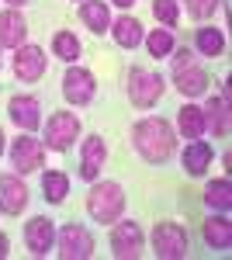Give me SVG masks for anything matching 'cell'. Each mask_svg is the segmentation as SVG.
I'll return each mask as SVG.
<instances>
[{"instance_id":"cell-6","label":"cell","mask_w":232,"mask_h":260,"mask_svg":"<svg viewBox=\"0 0 232 260\" xmlns=\"http://www.w3.org/2000/svg\"><path fill=\"white\" fill-rule=\"evenodd\" d=\"M159 94H163V77H156L149 70H136V73H132V101H136L139 108L156 104Z\"/></svg>"},{"instance_id":"cell-14","label":"cell","mask_w":232,"mask_h":260,"mask_svg":"<svg viewBox=\"0 0 232 260\" xmlns=\"http://www.w3.org/2000/svg\"><path fill=\"white\" fill-rule=\"evenodd\" d=\"M24 240L31 246V253H49L52 250V222L49 219H31L24 229Z\"/></svg>"},{"instance_id":"cell-9","label":"cell","mask_w":232,"mask_h":260,"mask_svg":"<svg viewBox=\"0 0 232 260\" xmlns=\"http://www.w3.org/2000/svg\"><path fill=\"white\" fill-rule=\"evenodd\" d=\"M24 205H28V191H24V184H21L14 174H4V177H0V208L11 212V215H18Z\"/></svg>"},{"instance_id":"cell-11","label":"cell","mask_w":232,"mask_h":260,"mask_svg":"<svg viewBox=\"0 0 232 260\" xmlns=\"http://www.w3.org/2000/svg\"><path fill=\"white\" fill-rule=\"evenodd\" d=\"M11 156H14V170L31 174V170H39V167H42V146L35 139H18Z\"/></svg>"},{"instance_id":"cell-10","label":"cell","mask_w":232,"mask_h":260,"mask_svg":"<svg viewBox=\"0 0 232 260\" xmlns=\"http://www.w3.org/2000/svg\"><path fill=\"white\" fill-rule=\"evenodd\" d=\"M139 246H142V229L136 222H118L115 225V253L118 257H139Z\"/></svg>"},{"instance_id":"cell-7","label":"cell","mask_w":232,"mask_h":260,"mask_svg":"<svg viewBox=\"0 0 232 260\" xmlns=\"http://www.w3.org/2000/svg\"><path fill=\"white\" fill-rule=\"evenodd\" d=\"M177 90L180 94H187V98H197V94H205V87H208V77H205V70H197L191 66V59H177Z\"/></svg>"},{"instance_id":"cell-31","label":"cell","mask_w":232,"mask_h":260,"mask_svg":"<svg viewBox=\"0 0 232 260\" xmlns=\"http://www.w3.org/2000/svg\"><path fill=\"white\" fill-rule=\"evenodd\" d=\"M118 7H128V4H136V0H115Z\"/></svg>"},{"instance_id":"cell-21","label":"cell","mask_w":232,"mask_h":260,"mask_svg":"<svg viewBox=\"0 0 232 260\" xmlns=\"http://www.w3.org/2000/svg\"><path fill=\"white\" fill-rule=\"evenodd\" d=\"M180 132H184L187 139H197V136L205 132V111H201V108H184V111H180Z\"/></svg>"},{"instance_id":"cell-5","label":"cell","mask_w":232,"mask_h":260,"mask_svg":"<svg viewBox=\"0 0 232 260\" xmlns=\"http://www.w3.org/2000/svg\"><path fill=\"white\" fill-rule=\"evenodd\" d=\"M59 253L66 260H87L94 253V243H90V236H87L80 225H66V229L59 233Z\"/></svg>"},{"instance_id":"cell-13","label":"cell","mask_w":232,"mask_h":260,"mask_svg":"<svg viewBox=\"0 0 232 260\" xmlns=\"http://www.w3.org/2000/svg\"><path fill=\"white\" fill-rule=\"evenodd\" d=\"M104 156H108V146H104V139H87L83 142V163H80V177L94 180L97 170H101V163H104Z\"/></svg>"},{"instance_id":"cell-32","label":"cell","mask_w":232,"mask_h":260,"mask_svg":"<svg viewBox=\"0 0 232 260\" xmlns=\"http://www.w3.org/2000/svg\"><path fill=\"white\" fill-rule=\"evenodd\" d=\"M0 149H4V132H0Z\"/></svg>"},{"instance_id":"cell-29","label":"cell","mask_w":232,"mask_h":260,"mask_svg":"<svg viewBox=\"0 0 232 260\" xmlns=\"http://www.w3.org/2000/svg\"><path fill=\"white\" fill-rule=\"evenodd\" d=\"M187 7H191V14H197V18H208L215 11V0H187Z\"/></svg>"},{"instance_id":"cell-22","label":"cell","mask_w":232,"mask_h":260,"mask_svg":"<svg viewBox=\"0 0 232 260\" xmlns=\"http://www.w3.org/2000/svg\"><path fill=\"white\" fill-rule=\"evenodd\" d=\"M80 14H83V21H87L94 31H108V7H104V4L87 0V4L80 7Z\"/></svg>"},{"instance_id":"cell-19","label":"cell","mask_w":232,"mask_h":260,"mask_svg":"<svg viewBox=\"0 0 232 260\" xmlns=\"http://www.w3.org/2000/svg\"><path fill=\"white\" fill-rule=\"evenodd\" d=\"M115 39L118 45H125V49H136L139 39H142V24L136 18H118L115 21Z\"/></svg>"},{"instance_id":"cell-27","label":"cell","mask_w":232,"mask_h":260,"mask_svg":"<svg viewBox=\"0 0 232 260\" xmlns=\"http://www.w3.org/2000/svg\"><path fill=\"white\" fill-rule=\"evenodd\" d=\"M170 49H174V35H170V31H163V28H159V31L149 35V52H153V56L163 59V56H170Z\"/></svg>"},{"instance_id":"cell-3","label":"cell","mask_w":232,"mask_h":260,"mask_svg":"<svg viewBox=\"0 0 232 260\" xmlns=\"http://www.w3.org/2000/svg\"><path fill=\"white\" fill-rule=\"evenodd\" d=\"M153 246L159 257L167 260H177L187 253V236H184V229L180 225H174V222H159L153 229Z\"/></svg>"},{"instance_id":"cell-4","label":"cell","mask_w":232,"mask_h":260,"mask_svg":"<svg viewBox=\"0 0 232 260\" xmlns=\"http://www.w3.org/2000/svg\"><path fill=\"white\" fill-rule=\"evenodd\" d=\"M77 136H80V121H77V115H70V111L52 115V121L45 125V142H49L52 149H66Z\"/></svg>"},{"instance_id":"cell-18","label":"cell","mask_w":232,"mask_h":260,"mask_svg":"<svg viewBox=\"0 0 232 260\" xmlns=\"http://www.w3.org/2000/svg\"><path fill=\"white\" fill-rule=\"evenodd\" d=\"M205 115H208V125H212L215 136H225V132H229V101H225V98H222V101H218V98L208 101Z\"/></svg>"},{"instance_id":"cell-33","label":"cell","mask_w":232,"mask_h":260,"mask_svg":"<svg viewBox=\"0 0 232 260\" xmlns=\"http://www.w3.org/2000/svg\"><path fill=\"white\" fill-rule=\"evenodd\" d=\"M11 4H24V0H11Z\"/></svg>"},{"instance_id":"cell-26","label":"cell","mask_w":232,"mask_h":260,"mask_svg":"<svg viewBox=\"0 0 232 260\" xmlns=\"http://www.w3.org/2000/svg\"><path fill=\"white\" fill-rule=\"evenodd\" d=\"M66 187H70V180L62 174H45V198L49 201H62L66 198Z\"/></svg>"},{"instance_id":"cell-16","label":"cell","mask_w":232,"mask_h":260,"mask_svg":"<svg viewBox=\"0 0 232 260\" xmlns=\"http://www.w3.org/2000/svg\"><path fill=\"white\" fill-rule=\"evenodd\" d=\"M24 42V18L18 11L0 14V45H21Z\"/></svg>"},{"instance_id":"cell-1","label":"cell","mask_w":232,"mask_h":260,"mask_svg":"<svg viewBox=\"0 0 232 260\" xmlns=\"http://www.w3.org/2000/svg\"><path fill=\"white\" fill-rule=\"evenodd\" d=\"M136 149L149 163H159L174 153V128L163 118H146L136 125Z\"/></svg>"},{"instance_id":"cell-2","label":"cell","mask_w":232,"mask_h":260,"mask_svg":"<svg viewBox=\"0 0 232 260\" xmlns=\"http://www.w3.org/2000/svg\"><path fill=\"white\" fill-rule=\"evenodd\" d=\"M87 208L97 222H115L125 208V194H121L118 184H97L90 191V198H87Z\"/></svg>"},{"instance_id":"cell-12","label":"cell","mask_w":232,"mask_h":260,"mask_svg":"<svg viewBox=\"0 0 232 260\" xmlns=\"http://www.w3.org/2000/svg\"><path fill=\"white\" fill-rule=\"evenodd\" d=\"M42 70H45V56H42V49H35V45H24V49L18 52L14 73H18L21 80H39Z\"/></svg>"},{"instance_id":"cell-28","label":"cell","mask_w":232,"mask_h":260,"mask_svg":"<svg viewBox=\"0 0 232 260\" xmlns=\"http://www.w3.org/2000/svg\"><path fill=\"white\" fill-rule=\"evenodd\" d=\"M153 11H156V18L163 21L167 28H174V24H177V4H174V0H156Z\"/></svg>"},{"instance_id":"cell-25","label":"cell","mask_w":232,"mask_h":260,"mask_svg":"<svg viewBox=\"0 0 232 260\" xmlns=\"http://www.w3.org/2000/svg\"><path fill=\"white\" fill-rule=\"evenodd\" d=\"M56 56L59 59H66V62H73L80 56V42L70 35V31H59L56 35Z\"/></svg>"},{"instance_id":"cell-15","label":"cell","mask_w":232,"mask_h":260,"mask_svg":"<svg viewBox=\"0 0 232 260\" xmlns=\"http://www.w3.org/2000/svg\"><path fill=\"white\" fill-rule=\"evenodd\" d=\"M11 118L18 121L24 132H31L39 125V101L35 98H14L11 101Z\"/></svg>"},{"instance_id":"cell-20","label":"cell","mask_w":232,"mask_h":260,"mask_svg":"<svg viewBox=\"0 0 232 260\" xmlns=\"http://www.w3.org/2000/svg\"><path fill=\"white\" fill-rule=\"evenodd\" d=\"M205 240L212 243V246H229V240H232V225H229V219H222V215L208 219V222H205Z\"/></svg>"},{"instance_id":"cell-23","label":"cell","mask_w":232,"mask_h":260,"mask_svg":"<svg viewBox=\"0 0 232 260\" xmlns=\"http://www.w3.org/2000/svg\"><path fill=\"white\" fill-rule=\"evenodd\" d=\"M205 201L212 205V208H229L232 205V187H229V180H215V184H208V191H205Z\"/></svg>"},{"instance_id":"cell-17","label":"cell","mask_w":232,"mask_h":260,"mask_svg":"<svg viewBox=\"0 0 232 260\" xmlns=\"http://www.w3.org/2000/svg\"><path fill=\"white\" fill-rule=\"evenodd\" d=\"M208 163H212V146H205V142H191L187 153H184V167H187V174H205Z\"/></svg>"},{"instance_id":"cell-8","label":"cell","mask_w":232,"mask_h":260,"mask_svg":"<svg viewBox=\"0 0 232 260\" xmlns=\"http://www.w3.org/2000/svg\"><path fill=\"white\" fill-rule=\"evenodd\" d=\"M62 94H66V101H73V104H87V101L94 98V77L87 70H70L62 77Z\"/></svg>"},{"instance_id":"cell-30","label":"cell","mask_w":232,"mask_h":260,"mask_svg":"<svg viewBox=\"0 0 232 260\" xmlns=\"http://www.w3.org/2000/svg\"><path fill=\"white\" fill-rule=\"evenodd\" d=\"M0 257H7V236H0Z\"/></svg>"},{"instance_id":"cell-24","label":"cell","mask_w":232,"mask_h":260,"mask_svg":"<svg viewBox=\"0 0 232 260\" xmlns=\"http://www.w3.org/2000/svg\"><path fill=\"white\" fill-rule=\"evenodd\" d=\"M197 49H201L205 56H218V52L225 49V39H222L215 28H201V31H197Z\"/></svg>"}]
</instances>
